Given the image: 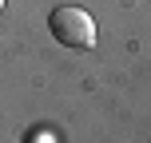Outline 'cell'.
<instances>
[{
  "label": "cell",
  "mask_w": 151,
  "mask_h": 143,
  "mask_svg": "<svg viewBox=\"0 0 151 143\" xmlns=\"http://www.w3.org/2000/svg\"><path fill=\"white\" fill-rule=\"evenodd\" d=\"M48 32H52L64 48H80V52L96 48V20H91L83 8H76V4L52 8V16H48Z\"/></svg>",
  "instance_id": "cell-1"
},
{
  "label": "cell",
  "mask_w": 151,
  "mask_h": 143,
  "mask_svg": "<svg viewBox=\"0 0 151 143\" xmlns=\"http://www.w3.org/2000/svg\"><path fill=\"white\" fill-rule=\"evenodd\" d=\"M0 8H4V0H0Z\"/></svg>",
  "instance_id": "cell-2"
}]
</instances>
